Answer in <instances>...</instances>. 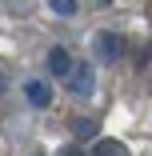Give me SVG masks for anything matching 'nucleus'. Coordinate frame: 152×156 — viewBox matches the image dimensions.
I'll return each instance as SVG.
<instances>
[{
  "instance_id": "nucleus-1",
  "label": "nucleus",
  "mask_w": 152,
  "mask_h": 156,
  "mask_svg": "<svg viewBox=\"0 0 152 156\" xmlns=\"http://www.w3.org/2000/svg\"><path fill=\"white\" fill-rule=\"evenodd\" d=\"M68 68H72L68 52H64V48H56V52L48 56V72H52V76H68Z\"/></svg>"
},
{
  "instance_id": "nucleus-2",
  "label": "nucleus",
  "mask_w": 152,
  "mask_h": 156,
  "mask_svg": "<svg viewBox=\"0 0 152 156\" xmlns=\"http://www.w3.org/2000/svg\"><path fill=\"white\" fill-rule=\"evenodd\" d=\"M100 48H104V56H108V60H112V56H120V40H116V36H108V32L100 36Z\"/></svg>"
},
{
  "instance_id": "nucleus-3",
  "label": "nucleus",
  "mask_w": 152,
  "mask_h": 156,
  "mask_svg": "<svg viewBox=\"0 0 152 156\" xmlns=\"http://www.w3.org/2000/svg\"><path fill=\"white\" fill-rule=\"evenodd\" d=\"M28 100L32 104H48V88L44 84H28Z\"/></svg>"
},
{
  "instance_id": "nucleus-4",
  "label": "nucleus",
  "mask_w": 152,
  "mask_h": 156,
  "mask_svg": "<svg viewBox=\"0 0 152 156\" xmlns=\"http://www.w3.org/2000/svg\"><path fill=\"white\" fill-rule=\"evenodd\" d=\"M76 92H88V88H92V72H88V68H80L76 72V84H72Z\"/></svg>"
},
{
  "instance_id": "nucleus-5",
  "label": "nucleus",
  "mask_w": 152,
  "mask_h": 156,
  "mask_svg": "<svg viewBox=\"0 0 152 156\" xmlns=\"http://www.w3.org/2000/svg\"><path fill=\"white\" fill-rule=\"evenodd\" d=\"M48 4H52L60 16H72V12H76V0H48Z\"/></svg>"
},
{
  "instance_id": "nucleus-6",
  "label": "nucleus",
  "mask_w": 152,
  "mask_h": 156,
  "mask_svg": "<svg viewBox=\"0 0 152 156\" xmlns=\"http://www.w3.org/2000/svg\"><path fill=\"white\" fill-rule=\"evenodd\" d=\"M96 152H100V156H116V144H112V140H104V144H100Z\"/></svg>"
},
{
  "instance_id": "nucleus-7",
  "label": "nucleus",
  "mask_w": 152,
  "mask_h": 156,
  "mask_svg": "<svg viewBox=\"0 0 152 156\" xmlns=\"http://www.w3.org/2000/svg\"><path fill=\"white\" fill-rule=\"evenodd\" d=\"M64 156H80V152H64Z\"/></svg>"
},
{
  "instance_id": "nucleus-8",
  "label": "nucleus",
  "mask_w": 152,
  "mask_h": 156,
  "mask_svg": "<svg viewBox=\"0 0 152 156\" xmlns=\"http://www.w3.org/2000/svg\"><path fill=\"white\" fill-rule=\"evenodd\" d=\"M0 88H4V76H0Z\"/></svg>"
}]
</instances>
